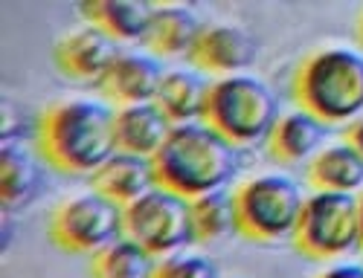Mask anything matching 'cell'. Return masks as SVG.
<instances>
[{"instance_id": "cb8c5ba5", "label": "cell", "mask_w": 363, "mask_h": 278, "mask_svg": "<svg viewBox=\"0 0 363 278\" xmlns=\"http://www.w3.org/2000/svg\"><path fill=\"white\" fill-rule=\"evenodd\" d=\"M346 142H352V145L360 151V157H363V116L354 119L352 125H349V131H346Z\"/></svg>"}, {"instance_id": "ac0fdd59", "label": "cell", "mask_w": 363, "mask_h": 278, "mask_svg": "<svg viewBox=\"0 0 363 278\" xmlns=\"http://www.w3.org/2000/svg\"><path fill=\"white\" fill-rule=\"evenodd\" d=\"M308 180L317 192H349L363 189V157L352 142L325 145L308 166Z\"/></svg>"}, {"instance_id": "9c48e42d", "label": "cell", "mask_w": 363, "mask_h": 278, "mask_svg": "<svg viewBox=\"0 0 363 278\" xmlns=\"http://www.w3.org/2000/svg\"><path fill=\"white\" fill-rule=\"evenodd\" d=\"M119 52L123 50L116 47V41L105 33V29H99L94 23L73 29V33H67L65 38H58L52 47L55 67L67 79L96 84V87L105 79V73L111 70V64L116 61Z\"/></svg>"}, {"instance_id": "7402d4cb", "label": "cell", "mask_w": 363, "mask_h": 278, "mask_svg": "<svg viewBox=\"0 0 363 278\" xmlns=\"http://www.w3.org/2000/svg\"><path fill=\"white\" fill-rule=\"evenodd\" d=\"M151 278H218V267L203 253H172L155 264Z\"/></svg>"}, {"instance_id": "4316f807", "label": "cell", "mask_w": 363, "mask_h": 278, "mask_svg": "<svg viewBox=\"0 0 363 278\" xmlns=\"http://www.w3.org/2000/svg\"><path fill=\"white\" fill-rule=\"evenodd\" d=\"M233 278H247V275H233Z\"/></svg>"}, {"instance_id": "2e32d148", "label": "cell", "mask_w": 363, "mask_h": 278, "mask_svg": "<svg viewBox=\"0 0 363 278\" xmlns=\"http://www.w3.org/2000/svg\"><path fill=\"white\" fill-rule=\"evenodd\" d=\"M201 21L186 6H157L151 26L143 38L145 50L155 58H172V55H186L192 52L198 35H201Z\"/></svg>"}, {"instance_id": "5b68a950", "label": "cell", "mask_w": 363, "mask_h": 278, "mask_svg": "<svg viewBox=\"0 0 363 278\" xmlns=\"http://www.w3.org/2000/svg\"><path fill=\"white\" fill-rule=\"evenodd\" d=\"M306 200L302 185L288 174H259L235 192L238 229L253 241L294 238Z\"/></svg>"}, {"instance_id": "3957f363", "label": "cell", "mask_w": 363, "mask_h": 278, "mask_svg": "<svg viewBox=\"0 0 363 278\" xmlns=\"http://www.w3.org/2000/svg\"><path fill=\"white\" fill-rule=\"evenodd\" d=\"M294 96L302 110L325 125L354 119L363 110V55L346 47L320 50L294 76Z\"/></svg>"}, {"instance_id": "d6986e66", "label": "cell", "mask_w": 363, "mask_h": 278, "mask_svg": "<svg viewBox=\"0 0 363 278\" xmlns=\"http://www.w3.org/2000/svg\"><path fill=\"white\" fill-rule=\"evenodd\" d=\"M238 206L235 192L218 189L192 200V235L195 243H213L238 235Z\"/></svg>"}, {"instance_id": "ba28073f", "label": "cell", "mask_w": 363, "mask_h": 278, "mask_svg": "<svg viewBox=\"0 0 363 278\" xmlns=\"http://www.w3.org/2000/svg\"><path fill=\"white\" fill-rule=\"evenodd\" d=\"M52 243L76 255H96L108 243L125 235V206L116 200L84 192L65 200L50 221Z\"/></svg>"}, {"instance_id": "30bf717a", "label": "cell", "mask_w": 363, "mask_h": 278, "mask_svg": "<svg viewBox=\"0 0 363 278\" xmlns=\"http://www.w3.org/2000/svg\"><path fill=\"white\" fill-rule=\"evenodd\" d=\"M256 38L235 23H209L201 29V35L189 52V61L201 73H221L238 76L245 67L256 61Z\"/></svg>"}, {"instance_id": "7c38bea8", "label": "cell", "mask_w": 363, "mask_h": 278, "mask_svg": "<svg viewBox=\"0 0 363 278\" xmlns=\"http://www.w3.org/2000/svg\"><path fill=\"white\" fill-rule=\"evenodd\" d=\"M90 185H94V192L116 200L119 206H128L160 183H157V168L151 157L116 151L102 168L90 174Z\"/></svg>"}, {"instance_id": "52a82bcc", "label": "cell", "mask_w": 363, "mask_h": 278, "mask_svg": "<svg viewBox=\"0 0 363 278\" xmlns=\"http://www.w3.org/2000/svg\"><path fill=\"white\" fill-rule=\"evenodd\" d=\"M125 235L155 258H166L195 243L192 200L166 185H155L140 200L125 206Z\"/></svg>"}, {"instance_id": "4fadbf2b", "label": "cell", "mask_w": 363, "mask_h": 278, "mask_svg": "<svg viewBox=\"0 0 363 278\" xmlns=\"http://www.w3.org/2000/svg\"><path fill=\"white\" fill-rule=\"evenodd\" d=\"M174 122L157 108V102L116 108V142L119 151L140 154V157H157V151L169 139Z\"/></svg>"}, {"instance_id": "603a6c76", "label": "cell", "mask_w": 363, "mask_h": 278, "mask_svg": "<svg viewBox=\"0 0 363 278\" xmlns=\"http://www.w3.org/2000/svg\"><path fill=\"white\" fill-rule=\"evenodd\" d=\"M317 278H363V267L360 264H337V267H328L325 272H320Z\"/></svg>"}, {"instance_id": "5bb4252c", "label": "cell", "mask_w": 363, "mask_h": 278, "mask_svg": "<svg viewBox=\"0 0 363 278\" xmlns=\"http://www.w3.org/2000/svg\"><path fill=\"white\" fill-rule=\"evenodd\" d=\"M328 125L323 119H317L308 110H291L279 116L277 128L267 137V154L279 163H302V160H314L323 151Z\"/></svg>"}, {"instance_id": "6da1fadb", "label": "cell", "mask_w": 363, "mask_h": 278, "mask_svg": "<svg viewBox=\"0 0 363 278\" xmlns=\"http://www.w3.org/2000/svg\"><path fill=\"white\" fill-rule=\"evenodd\" d=\"M38 151L67 174H94L119 151L116 108L105 99H70L38 119Z\"/></svg>"}, {"instance_id": "277c9868", "label": "cell", "mask_w": 363, "mask_h": 278, "mask_svg": "<svg viewBox=\"0 0 363 278\" xmlns=\"http://www.w3.org/2000/svg\"><path fill=\"white\" fill-rule=\"evenodd\" d=\"M206 122L230 142L250 145L267 139L279 122V99L267 81L238 73L213 81L206 105Z\"/></svg>"}, {"instance_id": "8fae6325", "label": "cell", "mask_w": 363, "mask_h": 278, "mask_svg": "<svg viewBox=\"0 0 363 278\" xmlns=\"http://www.w3.org/2000/svg\"><path fill=\"white\" fill-rule=\"evenodd\" d=\"M166 70L151 52H137V50H123L99 81V90L108 102H116L119 108L128 105H145L157 99V90L163 81Z\"/></svg>"}, {"instance_id": "ffe728a7", "label": "cell", "mask_w": 363, "mask_h": 278, "mask_svg": "<svg viewBox=\"0 0 363 278\" xmlns=\"http://www.w3.org/2000/svg\"><path fill=\"white\" fill-rule=\"evenodd\" d=\"M155 255L128 235L116 238L105 250L90 255V275L94 278H151L155 272Z\"/></svg>"}, {"instance_id": "9a60e30c", "label": "cell", "mask_w": 363, "mask_h": 278, "mask_svg": "<svg viewBox=\"0 0 363 278\" xmlns=\"http://www.w3.org/2000/svg\"><path fill=\"white\" fill-rule=\"evenodd\" d=\"M209 90H213V81L201 70L177 67V70H166L155 102L174 125H186V122L206 119Z\"/></svg>"}, {"instance_id": "8992f818", "label": "cell", "mask_w": 363, "mask_h": 278, "mask_svg": "<svg viewBox=\"0 0 363 278\" xmlns=\"http://www.w3.org/2000/svg\"><path fill=\"white\" fill-rule=\"evenodd\" d=\"M294 243L308 258H337L363 243L360 197L349 192H314L306 200Z\"/></svg>"}, {"instance_id": "7a4b0ae2", "label": "cell", "mask_w": 363, "mask_h": 278, "mask_svg": "<svg viewBox=\"0 0 363 278\" xmlns=\"http://www.w3.org/2000/svg\"><path fill=\"white\" fill-rule=\"evenodd\" d=\"M157 183L189 200L227 189L241 168V145L230 142L206 119L174 125L155 157Z\"/></svg>"}, {"instance_id": "e0dca14e", "label": "cell", "mask_w": 363, "mask_h": 278, "mask_svg": "<svg viewBox=\"0 0 363 278\" xmlns=\"http://www.w3.org/2000/svg\"><path fill=\"white\" fill-rule=\"evenodd\" d=\"M155 12L157 6L145 0H94L82 6L84 21L105 29L113 41H143Z\"/></svg>"}, {"instance_id": "484cf974", "label": "cell", "mask_w": 363, "mask_h": 278, "mask_svg": "<svg viewBox=\"0 0 363 278\" xmlns=\"http://www.w3.org/2000/svg\"><path fill=\"white\" fill-rule=\"evenodd\" d=\"M360 232H363V195H360Z\"/></svg>"}, {"instance_id": "44dd1931", "label": "cell", "mask_w": 363, "mask_h": 278, "mask_svg": "<svg viewBox=\"0 0 363 278\" xmlns=\"http://www.w3.org/2000/svg\"><path fill=\"white\" fill-rule=\"evenodd\" d=\"M35 192H38V168L33 154L18 142H6L4 154H0V195H4V206L15 209L26 203Z\"/></svg>"}, {"instance_id": "d4e9b609", "label": "cell", "mask_w": 363, "mask_h": 278, "mask_svg": "<svg viewBox=\"0 0 363 278\" xmlns=\"http://www.w3.org/2000/svg\"><path fill=\"white\" fill-rule=\"evenodd\" d=\"M357 41H360V47H363V15L357 18Z\"/></svg>"}]
</instances>
